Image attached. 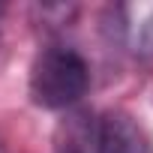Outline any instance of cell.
Returning a JSON list of instances; mask_svg holds the SVG:
<instances>
[{
	"mask_svg": "<svg viewBox=\"0 0 153 153\" xmlns=\"http://www.w3.org/2000/svg\"><path fill=\"white\" fill-rule=\"evenodd\" d=\"M90 87L87 60L66 45H51L36 54L30 66V99L39 108L60 111L75 105Z\"/></svg>",
	"mask_w": 153,
	"mask_h": 153,
	"instance_id": "obj_1",
	"label": "cell"
},
{
	"mask_svg": "<svg viewBox=\"0 0 153 153\" xmlns=\"http://www.w3.org/2000/svg\"><path fill=\"white\" fill-rule=\"evenodd\" d=\"M96 153H153V144L129 114L108 111L96 129Z\"/></svg>",
	"mask_w": 153,
	"mask_h": 153,
	"instance_id": "obj_2",
	"label": "cell"
},
{
	"mask_svg": "<svg viewBox=\"0 0 153 153\" xmlns=\"http://www.w3.org/2000/svg\"><path fill=\"white\" fill-rule=\"evenodd\" d=\"M135 51L141 57H153V15L138 27V36H135Z\"/></svg>",
	"mask_w": 153,
	"mask_h": 153,
	"instance_id": "obj_3",
	"label": "cell"
},
{
	"mask_svg": "<svg viewBox=\"0 0 153 153\" xmlns=\"http://www.w3.org/2000/svg\"><path fill=\"white\" fill-rule=\"evenodd\" d=\"M57 153H81L78 147H75V144H60V150Z\"/></svg>",
	"mask_w": 153,
	"mask_h": 153,
	"instance_id": "obj_4",
	"label": "cell"
},
{
	"mask_svg": "<svg viewBox=\"0 0 153 153\" xmlns=\"http://www.w3.org/2000/svg\"><path fill=\"white\" fill-rule=\"evenodd\" d=\"M0 153H6V147H3V141H0Z\"/></svg>",
	"mask_w": 153,
	"mask_h": 153,
	"instance_id": "obj_5",
	"label": "cell"
}]
</instances>
